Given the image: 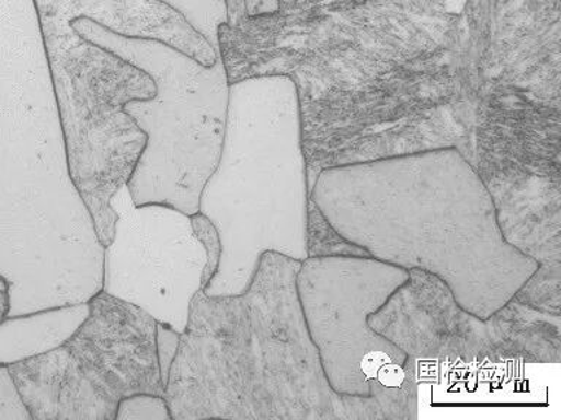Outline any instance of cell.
Returning <instances> with one entry per match:
<instances>
[{
  "label": "cell",
  "mask_w": 561,
  "mask_h": 420,
  "mask_svg": "<svg viewBox=\"0 0 561 420\" xmlns=\"http://www.w3.org/2000/svg\"><path fill=\"white\" fill-rule=\"evenodd\" d=\"M301 116L320 171L455 148L491 196L561 178V0H401Z\"/></svg>",
  "instance_id": "obj_1"
},
{
  "label": "cell",
  "mask_w": 561,
  "mask_h": 420,
  "mask_svg": "<svg viewBox=\"0 0 561 420\" xmlns=\"http://www.w3.org/2000/svg\"><path fill=\"white\" fill-rule=\"evenodd\" d=\"M309 200L359 256L437 276L482 319L539 269L504 238L485 184L455 148L329 166Z\"/></svg>",
  "instance_id": "obj_2"
},
{
  "label": "cell",
  "mask_w": 561,
  "mask_h": 420,
  "mask_svg": "<svg viewBox=\"0 0 561 420\" xmlns=\"http://www.w3.org/2000/svg\"><path fill=\"white\" fill-rule=\"evenodd\" d=\"M300 267L267 252L248 291L196 293L165 385L171 419H416L419 407L331 387L298 300Z\"/></svg>",
  "instance_id": "obj_3"
},
{
  "label": "cell",
  "mask_w": 561,
  "mask_h": 420,
  "mask_svg": "<svg viewBox=\"0 0 561 420\" xmlns=\"http://www.w3.org/2000/svg\"><path fill=\"white\" fill-rule=\"evenodd\" d=\"M199 213L217 228L221 257L202 291H248L263 254L305 261L309 186L296 83L267 74L230 83L226 135Z\"/></svg>",
  "instance_id": "obj_4"
},
{
  "label": "cell",
  "mask_w": 561,
  "mask_h": 420,
  "mask_svg": "<svg viewBox=\"0 0 561 420\" xmlns=\"http://www.w3.org/2000/svg\"><path fill=\"white\" fill-rule=\"evenodd\" d=\"M72 28L156 83L151 98L125 105L147 135L127 182L134 203L167 205L188 217L199 212L202 188L217 168L226 135L230 82L221 57L204 66L169 44L125 37L88 18L75 21Z\"/></svg>",
  "instance_id": "obj_5"
},
{
  "label": "cell",
  "mask_w": 561,
  "mask_h": 420,
  "mask_svg": "<svg viewBox=\"0 0 561 420\" xmlns=\"http://www.w3.org/2000/svg\"><path fill=\"white\" fill-rule=\"evenodd\" d=\"M88 302L90 315L68 341L9 365L33 420H116L122 398L165 394L156 319L104 291Z\"/></svg>",
  "instance_id": "obj_6"
},
{
  "label": "cell",
  "mask_w": 561,
  "mask_h": 420,
  "mask_svg": "<svg viewBox=\"0 0 561 420\" xmlns=\"http://www.w3.org/2000/svg\"><path fill=\"white\" fill-rule=\"evenodd\" d=\"M410 278L370 257L318 256L301 261L298 300L324 375L336 393L419 407L415 359L368 326V317Z\"/></svg>",
  "instance_id": "obj_7"
},
{
  "label": "cell",
  "mask_w": 561,
  "mask_h": 420,
  "mask_svg": "<svg viewBox=\"0 0 561 420\" xmlns=\"http://www.w3.org/2000/svg\"><path fill=\"white\" fill-rule=\"evenodd\" d=\"M408 271L410 278L368 317V326L416 362H560V314L513 296L482 319L463 310L437 276Z\"/></svg>",
  "instance_id": "obj_8"
},
{
  "label": "cell",
  "mask_w": 561,
  "mask_h": 420,
  "mask_svg": "<svg viewBox=\"0 0 561 420\" xmlns=\"http://www.w3.org/2000/svg\"><path fill=\"white\" fill-rule=\"evenodd\" d=\"M50 63L57 104L99 95L148 100L156 83L147 72L87 42L72 28L81 18L125 37L157 39L213 66L217 51L174 9L158 0H34Z\"/></svg>",
  "instance_id": "obj_9"
},
{
  "label": "cell",
  "mask_w": 561,
  "mask_h": 420,
  "mask_svg": "<svg viewBox=\"0 0 561 420\" xmlns=\"http://www.w3.org/2000/svg\"><path fill=\"white\" fill-rule=\"evenodd\" d=\"M112 208L117 221L104 247L101 291L183 335L208 262L191 217L167 205H135L127 184L114 195Z\"/></svg>",
  "instance_id": "obj_10"
},
{
  "label": "cell",
  "mask_w": 561,
  "mask_h": 420,
  "mask_svg": "<svg viewBox=\"0 0 561 420\" xmlns=\"http://www.w3.org/2000/svg\"><path fill=\"white\" fill-rule=\"evenodd\" d=\"M90 315V302H79L0 322V365L25 361L59 348Z\"/></svg>",
  "instance_id": "obj_11"
},
{
  "label": "cell",
  "mask_w": 561,
  "mask_h": 420,
  "mask_svg": "<svg viewBox=\"0 0 561 420\" xmlns=\"http://www.w3.org/2000/svg\"><path fill=\"white\" fill-rule=\"evenodd\" d=\"M346 0H226L227 25L250 18L298 15Z\"/></svg>",
  "instance_id": "obj_12"
},
{
  "label": "cell",
  "mask_w": 561,
  "mask_h": 420,
  "mask_svg": "<svg viewBox=\"0 0 561 420\" xmlns=\"http://www.w3.org/2000/svg\"><path fill=\"white\" fill-rule=\"evenodd\" d=\"M158 2L179 12L187 24L213 46L219 57L218 28L227 24L226 0H158Z\"/></svg>",
  "instance_id": "obj_13"
},
{
  "label": "cell",
  "mask_w": 561,
  "mask_h": 420,
  "mask_svg": "<svg viewBox=\"0 0 561 420\" xmlns=\"http://www.w3.org/2000/svg\"><path fill=\"white\" fill-rule=\"evenodd\" d=\"M116 420H173L164 396L138 393L122 398L117 406Z\"/></svg>",
  "instance_id": "obj_14"
},
{
  "label": "cell",
  "mask_w": 561,
  "mask_h": 420,
  "mask_svg": "<svg viewBox=\"0 0 561 420\" xmlns=\"http://www.w3.org/2000/svg\"><path fill=\"white\" fill-rule=\"evenodd\" d=\"M191 221L193 231L208 253V262H206L204 275H202V284L205 288L217 273L219 257H221V241H219L217 228L204 214L199 212L192 214Z\"/></svg>",
  "instance_id": "obj_15"
},
{
  "label": "cell",
  "mask_w": 561,
  "mask_h": 420,
  "mask_svg": "<svg viewBox=\"0 0 561 420\" xmlns=\"http://www.w3.org/2000/svg\"><path fill=\"white\" fill-rule=\"evenodd\" d=\"M0 420H33L8 365H0Z\"/></svg>",
  "instance_id": "obj_16"
},
{
  "label": "cell",
  "mask_w": 561,
  "mask_h": 420,
  "mask_svg": "<svg viewBox=\"0 0 561 420\" xmlns=\"http://www.w3.org/2000/svg\"><path fill=\"white\" fill-rule=\"evenodd\" d=\"M180 337L182 335L175 331L174 328L167 326V324L157 323V357L164 387L167 381H169L170 368L179 352Z\"/></svg>",
  "instance_id": "obj_17"
},
{
  "label": "cell",
  "mask_w": 561,
  "mask_h": 420,
  "mask_svg": "<svg viewBox=\"0 0 561 420\" xmlns=\"http://www.w3.org/2000/svg\"><path fill=\"white\" fill-rule=\"evenodd\" d=\"M9 311V284L0 276V322L7 317Z\"/></svg>",
  "instance_id": "obj_18"
},
{
  "label": "cell",
  "mask_w": 561,
  "mask_h": 420,
  "mask_svg": "<svg viewBox=\"0 0 561 420\" xmlns=\"http://www.w3.org/2000/svg\"><path fill=\"white\" fill-rule=\"evenodd\" d=\"M445 2L446 11L459 15L463 11L467 0H443Z\"/></svg>",
  "instance_id": "obj_19"
}]
</instances>
